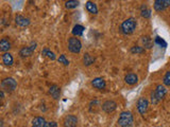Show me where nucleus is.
I'll return each instance as SVG.
<instances>
[{
    "mask_svg": "<svg viewBox=\"0 0 170 127\" xmlns=\"http://www.w3.org/2000/svg\"><path fill=\"white\" fill-rule=\"evenodd\" d=\"M136 27H137V22H136V19H134L132 17L126 19L120 26V30L123 34L126 35H130L135 31Z\"/></svg>",
    "mask_w": 170,
    "mask_h": 127,
    "instance_id": "f257e3e1",
    "label": "nucleus"
},
{
    "mask_svg": "<svg viewBox=\"0 0 170 127\" xmlns=\"http://www.w3.org/2000/svg\"><path fill=\"white\" fill-rule=\"evenodd\" d=\"M134 119L130 111H122L118 118V125L120 127H133Z\"/></svg>",
    "mask_w": 170,
    "mask_h": 127,
    "instance_id": "f03ea898",
    "label": "nucleus"
},
{
    "mask_svg": "<svg viewBox=\"0 0 170 127\" xmlns=\"http://www.w3.org/2000/svg\"><path fill=\"white\" fill-rule=\"evenodd\" d=\"M167 93V90L165 88V86L163 85H157L156 86V89H155L153 92L151 93V102L152 104L156 105L160 101H162L165 97Z\"/></svg>",
    "mask_w": 170,
    "mask_h": 127,
    "instance_id": "7ed1b4c3",
    "label": "nucleus"
},
{
    "mask_svg": "<svg viewBox=\"0 0 170 127\" xmlns=\"http://www.w3.org/2000/svg\"><path fill=\"white\" fill-rule=\"evenodd\" d=\"M17 88V82L13 77H6L1 81V90L6 92H13Z\"/></svg>",
    "mask_w": 170,
    "mask_h": 127,
    "instance_id": "20e7f679",
    "label": "nucleus"
},
{
    "mask_svg": "<svg viewBox=\"0 0 170 127\" xmlns=\"http://www.w3.org/2000/svg\"><path fill=\"white\" fill-rule=\"evenodd\" d=\"M82 49V44H81L80 39L77 37H70L68 39V50L71 53L78 54L81 52Z\"/></svg>",
    "mask_w": 170,
    "mask_h": 127,
    "instance_id": "39448f33",
    "label": "nucleus"
},
{
    "mask_svg": "<svg viewBox=\"0 0 170 127\" xmlns=\"http://www.w3.org/2000/svg\"><path fill=\"white\" fill-rule=\"evenodd\" d=\"M32 127H57L56 122H47L43 117H36L32 120Z\"/></svg>",
    "mask_w": 170,
    "mask_h": 127,
    "instance_id": "423d86ee",
    "label": "nucleus"
},
{
    "mask_svg": "<svg viewBox=\"0 0 170 127\" xmlns=\"http://www.w3.org/2000/svg\"><path fill=\"white\" fill-rule=\"evenodd\" d=\"M36 46H37L36 42H32L29 47H23V49L19 51V55H20V57H23V58H26V57L31 56V55L33 54V52L35 51V49H36Z\"/></svg>",
    "mask_w": 170,
    "mask_h": 127,
    "instance_id": "0eeeda50",
    "label": "nucleus"
},
{
    "mask_svg": "<svg viewBox=\"0 0 170 127\" xmlns=\"http://www.w3.org/2000/svg\"><path fill=\"white\" fill-rule=\"evenodd\" d=\"M117 108V103L115 101L109 100L105 101L103 104L101 105V109L103 110L105 113H111V112H114Z\"/></svg>",
    "mask_w": 170,
    "mask_h": 127,
    "instance_id": "6e6552de",
    "label": "nucleus"
},
{
    "mask_svg": "<svg viewBox=\"0 0 170 127\" xmlns=\"http://www.w3.org/2000/svg\"><path fill=\"white\" fill-rule=\"evenodd\" d=\"M148 108H149V101H148L146 97H140L137 102V110L142 116L147 112Z\"/></svg>",
    "mask_w": 170,
    "mask_h": 127,
    "instance_id": "1a4fd4ad",
    "label": "nucleus"
},
{
    "mask_svg": "<svg viewBox=\"0 0 170 127\" xmlns=\"http://www.w3.org/2000/svg\"><path fill=\"white\" fill-rule=\"evenodd\" d=\"M170 6V0H155L154 1V10L156 12L165 11Z\"/></svg>",
    "mask_w": 170,
    "mask_h": 127,
    "instance_id": "9d476101",
    "label": "nucleus"
},
{
    "mask_svg": "<svg viewBox=\"0 0 170 127\" xmlns=\"http://www.w3.org/2000/svg\"><path fill=\"white\" fill-rule=\"evenodd\" d=\"M64 127H77L78 125V119L73 114H68L64 119Z\"/></svg>",
    "mask_w": 170,
    "mask_h": 127,
    "instance_id": "9b49d317",
    "label": "nucleus"
},
{
    "mask_svg": "<svg viewBox=\"0 0 170 127\" xmlns=\"http://www.w3.org/2000/svg\"><path fill=\"white\" fill-rule=\"evenodd\" d=\"M92 85L93 87L96 88L98 90H103L106 87V83L102 77H96L92 81Z\"/></svg>",
    "mask_w": 170,
    "mask_h": 127,
    "instance_id": "f8f14e48",
    "label": "nucleus"
},
{
    "mask_svg": "<svg viewBox=\"0 0 170 127\" xmlns=\"http://www.w3.org/2000/svg\"><path fill=\"white\" fill-rule=\"evenodd\" d=\"M15 23L18 26V27L25 28V27H28V26L30 25V20H29L28 18L23 17V15H16Z\"/></svg>",
    "mask_w": 170,
    "mask_h": 127,
    "instance_id": "ddd939ff",
    "label": "nucleus"
},
{
    "mask_svg": "<svg viewBox=\"0 0 170 127\" xmlns=\"http://www.w3.org/2000/svg\"><path fill=\"white\" fill-rule=\"evenodd\" d=\"M49 94L53 97L54 100H59L61 97V88L57 85H52L49 88Z\"/></svg>",
    "mask_w": 170,
    "mask_h": 127,
    "instance_id": "4468645a",
    "label": "nucleus"
},
{
    "mask_svg": "<svg viewBox=\"0 0 170 127\" xmlns=\"http://www.w3.org/2000/svg\"><path fill=\"white\" fill-rule=\"evenodd\" d=\"M124 82H126L128 85L130 86H133L135 84H137L138 82V76L136 75L135 73H129L124 76Z\"/></svg>",
    "mask_w": 170,
    "mask_h": 127,
    "instance_id": "2eb2a0df",
    "label": "nucleus"
},
{
    "mask_svg": "<svg viewBox=\"0 0 170 127\" xmlns=\"http://www.w3.org/2000/svg\"><path fill=\"white\" fill-rule=\"evenodd\" d=\"M2 63H3L6 66H12L14 63V58L13 56H12L11 54L8 53V52H6V53L2 54Z\"/></svg>",
    "mask_w": 170,
    "mask_h": 127,
    "instance_id": "dca6fc26",
    "label": "nucleus"
},
{
    "mask_svg": "<svg viewBox=\"0 0 170 127\" xmlns=\"http://www.w3.org/2000/svg\"><path fill=\"white\" fill-rule=\"evenodd\" d=\"M10 49H11V42L6 38H2L1 42H0V51L6 53Z\"/></svg>",
    "mask_w": 170,
    "mask_h": 127,
    "instance_id": "f3484780",
    "label": "nucleus"
},
{
    "mask_svg": "<svg viewBox=\"0 0 170 127\" xmlns=\"http://www.w3.org/2000/svg\"><path fill=\"white\" fill-rule=\"evenodd\" d=\"M85 8L87 10L89 13L92 14H97L98 13V8L97 6H96V3H94L93 1H87L85 4Z\"/></svg>",
    "mask_w": 170,
    "mask_h": 127,
    "instance_id": "a211bd4d",
    "label": "nucleus"
},
{
    "mask_svg": "<svg viewBox=\"0 0 170 127\" xmlns=\"http://www.w3.org/2000/svg\"><path fill=\"white\" fill-rule=\"evenodd\" d=\"M84 30H85V28L83 27V26H81V25H76L75 27H73V34L75 35V36H82L83 35V33H84Z\"/></svg>",
    "mask_w": 170,
    "mask_h": 127,
    "instance_id": "6ab92c4d",
    "label": "nucleus"
},
{
    "mask_svg": "<svg viewBox=\"0 0 170 127\" xmlns=\"http://www.w3.org/2000/svg\"><path fill=\"white\" fill-rule=\"evenodd\" d=\"M94 62H95V58L89 53H85L84 54V56H83V63H84V65L86 67L90 66V65L94 63Z\"/></svg>",
    "mask_w": 170,
    "mask_h": 127,
    "instance_id": "aec40b11",
    "label": "nucleus"
},
{
    "mask_svg": "<svg viewBox=\"0 0 170 127\" xmlns=\"http://www.w3.org/2000/svg\"><path fill=\"white\" fill-rule=\"evenodd\" d=\"M140 13H142V16L143 18H150V16H151V10L148 8L147 6L143 4L142 8H140Z\"/></svg>",
    "mask_w": 170,
    "mask_h": 127,
    "instance_id": "412c9836",
    "label": "nucleus"
},
{
    "mask_svg": "<svg viewBox=\"0 0 170 127\" xmlns=\"http://www.w3.org/2000/svg\"><path fill=\"white\" fill-rule=\"evenodd\" d=\"M42 54L43 55H45V56H47L49 59H51V61H56V55H54V53L52 51H50L48 48H44L43 49V51H42Z\"/></svg>",
    "mask_w": 170,
    "mask_h": 127,
    "instance_id": "4be33fe9",
    "label": "nucleus"
},
{
    "mask_svg": "<svg viewBox=\"0 0 170 127\" xmlns=\"http://www.w3.org/2000/svg\"><path fill=\"white\" fill-rule=\"evenodd\" d=\"M78 6H79L78 0H68V1H66V3H65V8L68 10L76 9V8H78Z\"/></svg>",
    "mask_w": 170,
    "mask_h": 127,
    "instance_id": "5701e85b",
    "label": "nucleus"
},
{
    "mask_svg": "<svg viewBox=\"0 0 170 127\" xmlns=\"http://www.w3.org/2000/svg\"><path fill=\"white\" fill-rule=\"evenodd\" d=\"M142 42L143 45V47L147 48V49H150L152 48V40L149 36H143L142 37Z\"/></svg>",
    "mask_w": 170,
    "mask_h": 127,
    "instance_id": "b1692460",
    "label": "nucleus"
},
{
    "mask_svg": "<svg viewBox=\"0 0 170 127\" xmlns=\"http://www.w3.org/2000/svg\"><path fill=\"white\" fill-rule=\"evenodd\" d=\"M146 52V49L143 47H139V46H134V47L131 48V53L133 54H143Z\"/></svg>",
    "mask_w": 170,
    "mask_h": 127,
    "instance_id": "393cba45",
    "label": "nucleus"
},
{
    "mask_svg": "<svg viewBox=\"0 0 170 127\" xmlns=\"http://www.w3.org/2000/svg\"><path fill=\"white\" fill-rule=\"evenodd\" d=\"M57 62H59L60 64H63L64 66H68V65H69V61L66 58V56L64 54L60 55V57L57 58Z\"/></svg>",
    "mask_w": 170,
    "mask_h": 127,
    "instance_id": "a878e982",
    "label": "nucleus"
},
{
    "mask_svg": "<svg viewBox=\"0 0 170 127\" xmlns=\"http://www.w3.org/2000/svg\"><path fill=\"white\" fill-rule=\"evenodd\" d=\"M163 83H164L165 86H168V87H170V71L166 72V74H165L164 78H163Z\"/></svg>",
    "mask_w": 170,
    "mask_h": 127,
    "instance_id": "bb28decb",
    "label": "nucleus"
},
{
    "mask_svg": "<svg viewBox=\"0 0 170 127\" xmlns=\"http://www.w3.org/2000/svg\"><path fill=\"white\" fill-rule=\"evenodd\" d=\"M155 42H156L157 45H160V46H163V47H166L167 46L166 42H165L164 39H162L161 37H159V36L155 37Z\"/></svg>",
    "mask_w": 170,
    "mask_h": 127,
    "instance_id": "cd10ccee",
    "label": "nucleus"
}]
</instances>
